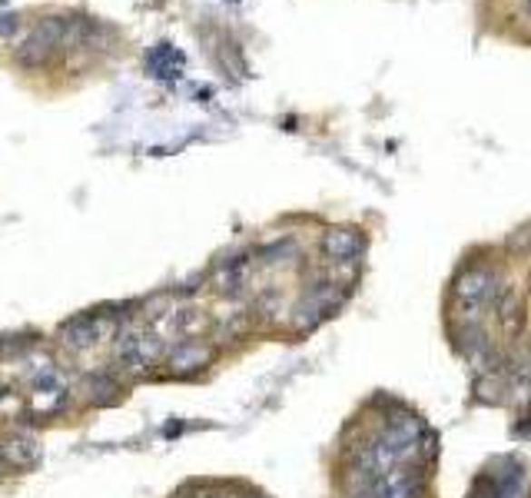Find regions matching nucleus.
Returning <instances> with one entry per match:
<instances>
[{
	"mask_svg": "<svg viewBox=\"0 0 531 498\" xmlns=\"http://www.w3.org/2000/svg\"><path fill=\"white\" fill-rule=\"evenodd\" d=\"M17 27H20L17 14H0V37H10V34H14Z\"/></svg>",
	"mask_w": 531,
	"mask_h": 498,
	"instance_id": "12",
	"label": "nucleus"
},
{
	"mask_svg": "<svg viewBox=\"0 0 531 498\" xmlns=\"http://www.w3.org/2000/svg\"><path fill=\"white\" fill-rule=\"evenodd\" d=\"M146 67H150V74H153L156 80L180 77V74H183V54H180L173 44H160V47L146 57Z\"/></svg>",
	"mask_w": 531,
	"mask_h": 498,
	"instance_id": "8",
	"label": "nucleus"
},
{
	"mask_svg": "<svg viewBox=\"0 0 531 498\" xmlns=\"http://www.w3.org/2000/svg\"><path fill=\"white\" fill-rule=\"evenodd\" d=\"M525 14H528V20H531V0H525Z\"/></svg>",
	"mask_w": 531,
	"mask_h": 498,
	"instance_id": "13",
	"label": "nucleus"
},
{
	"mask_svg": "<svg viewBox=\"0 0 531 498\" xmlns=\"http://www.w3.org/2000/svg\"><path fill=\"white\" fill-rule=\"evenodd\" d=\"M160 353H163V343L156 335H123V343L116 345V359L126 373H143Z\"/></svg>",
	"mask_w": 531,
	"mask_h": 498,
	"instance_id": "5",
	"label": "nucleus"
},
{
	"mask_svg": "<svg viewBox=\"0 0 531 498\" xmlns=\"http://www.w3.org/2000/svg\"><path fill=\"white\" fill-rule=\"evenodd\" d=\"M110 326H116L113 316H100V313H80V316H74L70 323H64V329H60V339H64V345H70V349H90L93 343H100V339H103Z\"/></svg>",
	"mask_w": 531,
	"mask_h": 498,
	"instance_id": "2",
	"label": "nucleus"
},
{
	"mask_svg": "<svg viewBox=\"0 0 531 498\" xmlns=\"http://www.w3.org/2000/svg\"><path fill=\"white\" fill-rule=\"evenodd\" d=\"M37 455H40V442L34 439V435H10V439L4 442V459H7L10 465H30Z\"/></svg>",
	"mask_w": 531,
	"mask_h": 498,
	"instance_id": "10",
	"label": "nucleus"
},
{
	"mask_svg": "<svg viewBox=\"0 0 531 498\" xmlns=\"http://www.w3.org/2000/svg\"><path fill=\"white\" fill-rule=\"evenodd\" d=\"M210 349L200 343H183L176 345L173 355H170V369L173 373H193V369H203L206 363H210Z\"/></svg>",
	"mask_w": 531,
	"mask_h": 498,
	"instance_id": "9",
	"label": "nucleus"
},
{
	"mask_svg": "<svg viewBox=\"0 0 531 498\" xmlns=\"http://www.w3.org/2000/svg\"><path fill=\"white\" fill-rule=\"evenodd\" d=\"M64 44H67V17H44L27 37L20 40L17 64L27 70L47 67L57 54H64Z\"/></svg>",
	"mask_w": 531,
	"mask_h": 498,
	"instance_id": "1",
	"label": "nucleus"
},
{
	"mask_svg": "<svg viewBox=\"0 0 531 498\" xmlns=\"http://www.w3.org/2000/svg\"><path fill=\"white\" fill-rule=\"evenodd\" d=\"M322 256L329 263H356L362 256V249H366V236L352 226H332V230L322 233Z\"/></svg>",
	"mask_w": 531,
	"mask_h": 498,
	"instance_id": "4",
	"label": "nucleus"
},
{
	"mask_svg": "<svg viewBox=\"0 0 531 498\" xmlns=\"http://www.w3.org/2000/svg\"><path fill=\"white\" fill-rule=\"evenodd\" d=\"M418 495H422V485H418L416 475L406 465H396V469L386 472L376 482V498H418Z\"/></svg>",
	"mask_w": 531,
	"mask_h": 498,
	"instance_id": "6",
	"label": "nucleus"
},
{
	"mask_svg": "<svg viewBox=\"0 0 531 498\" xmlns=\"http://www.w3.org/2000/svg\"><path fill=\"white\" fill-rule=\"evenodd\" d=\"M492 293H495V276H492V269H485V266L468 269V273L458 279V286H455V299L462 303V309L472 313V319L478 316V309L492 299Z\"/></svg>",
	"mask_w": 531,
	"mask_h": 498,
	"instance_id": "3",
	"label": "nucleus"
},
{
	"mask_svg": "<svg viewBox=\"0 0 531 498\" xmlns=\"http://www.w3.org/2000/svg\"><path fill=\"white\" fill-rule=\"evenodd\" d=\"M90 393H93V403L97 405H110L120 393V385L113 383V375H93L90 379Z\"/></svg>",
	"mask_w": 531,
	"mask_h": 498,
	"instance_id": "11",
	"label": "nucleus"
},
{
	"mask_svg": "<svg viewBox=\"0 0 531 498\" xmlns=\"http://www.w3.org/2000/svg\"><path fill=\"white\" fill-rule=\"evenodd\" d=\"M246 276H250V256L222 259L220 269H216V289L222 296H236L246 286Z\"/></svg>",
	"mask_w": 531,
	"mask_h": 498,
	"instance_id": "7",
	"label": "nucleus"
}]
</instances>
